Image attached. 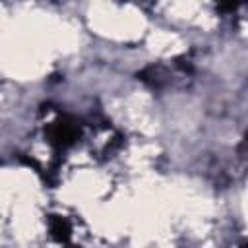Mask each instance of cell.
<instances>
[{
	"instance_id": "cell-1",
	"label": "cell",
	"mask_w": 248,
	"mask_h": 248,
	"mask_svg": "<svg viewBox=\"0 0 248 248\" xmlns=\"http://www.w3.org/2000/svg\"><path fill=\"white\" fill-rule=\"evenodd\" d=\"M79 128L78 122L70 116H62L56 122H52V126L48 128V138L56 147H68L78 140Z\"/></svg>"
},
{
	"instance_id": "cell-2",
	"label": "cell",
	"mask_w": 248,
	"mask_h": 248,
	"mask_svg": "<svg viewBox=\"0 0 248 248\" xmlns=\"http://www.w3.org/2000/svg\"><path fill=\"white\" fill-rule=\"evenodd\" d=\"M50 232L58 242H68L70 238V225L66 219L58 215H50Z\"/></svg>"
},
{
	"instance_id": "cell-3",
	"label": "cell",
	"mask_w": 248,
	"mask_h": 248,
	"mask_svg": "<svg viewBox=\"0 0 248 248\" xmlns=\"http://www.w3.org/2000/svg\"><path fill=\"white\" fill-rule=\"evenodd\" d=\"M242 248H244V246H242Z\"/></svg>"
}]
</instances>
